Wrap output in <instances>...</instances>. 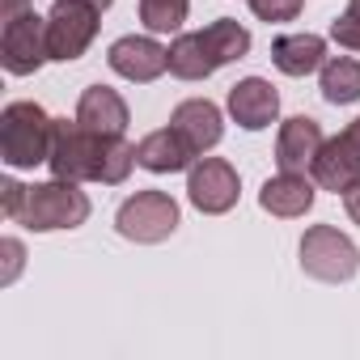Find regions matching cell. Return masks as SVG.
Masks as SVG:
<instances>
[{
  "instance_id": "obj_1",
  "label": "cell",
  "mask_w": 360,
  "mask_h": 360,
  "mask_svg": "<svg viewBox=\"0 0 360 360\" xmlns=\"http://www.w3.org/2000/svg\"><path fill=\"white\" fill-rule=\"evenodd\" d=\"M56 178L68 183H106L119 187L136 165V144H127L123 136H102L89 131L81 119H56L51 131V157H47Z\"/></svg>"
},
{
  "instance_id": "obj_2",
  "label": "cell",
  "mask_w": 360,
  "mask_h": 360,
  "mask_svg": "<svg viewBox=\"0 0 360 360\" xmlns=\"http://www.w3.org/2000/svg\"><path fill=\"white\" fill-rule=\"evenodd\" d=\"M56 119L39 102H9L0 110V157L13 169H34L51 157Z\"/></svg>"
},
{
  "instance_id": "obj_3",
  "label": "cell",
  "mask_w": 360,
  "mask_h": 360,
  "mask_svg": "<svg viewBox=\"0 0 360 360\" xmlns=\"http://www.w3.org/2000/svg\"><path fill=\"white\" fill-rule=\"evenodd\" d=\"M85 221H89V195L81 191V183L51 178V183L26 187V204L18 212V225H26L34 233H56V229H77Z\"/></svg>"
},
{
  "instance_id": "obj_4",
  "label": "cell",
  "mask_w": 360,
  "mask_h": 360,
  "mask_svg": "<svg viewBox=\"0 0 360 360\" xmlns=\"http://www.w3.org/2000/svg\"><path fill=\"white\" fill-rule=\"evenodd\" d=\"M301 271L322 284H343L360 271V250L335 225H314L301 238Z\"/></svg>"
},
{
  "instance_id": "obj_5",
  "label": "cell",
  "mask_w": 360,
  "mask_h": 360,
  "mask_svg": "<svg viewBox=\"0 0 360 360\" xmlns=\"http://www.w3.org/2000/svg\"><path fill=\"white\" fill-rule=\"evenodd\" d=\"M98 18L102 9L94 0H56V9L47 13V51L60 64H72L89 51L94 34H98Z\"/></svg>"
},
{
  "instance_id": "obj_6",
  "label": "cell",
  "mask_w": 360,
  "mask_h": 360,
  "mask_svg": "<svg viewBox=\"0 0 360 360\" xmlns=\"http://www.w3.org/2000/svg\"><path fill=\"white\" fill-rule=\"evenodd\" d=\"M115 229L127 242L157 246V242H165L178 229V204L165 191H136L131 200H123V208L115 217Z\"/></svg>"
},
{
  "instance_id": "obj_7",
  "label": "cell",
  "mask_w": 360,
  "mask_h": 360,
  "mask_svg": "<svg viewBox=\"0 0 360 360\" xmlns=\"http://www.w3.org/2000/svg\"><path fill=\"white\" fill-rule=\"evenodd\" d=\"M47 60H51V51H47V18H39L34 9L9 18L5 30H0V64H5V72L30 77Z\"/></svg>"
},
{
  "instance_id": "obj_8",
  "label": "cell",
  "mask_w": 360,
  "mask_h": 360,
  "mask_svg": "<svg viewBox=\"0 0 360 360\" xmlns=\"http://www.w3.org/2000/svg\"><path fill=\"white\" fill-rule=\"evenodd\" d=\"M238 191H242L238 169H233L225 157H200V161L191 165V174H187V195H191V204H195L204 217L229 212V208L238 204Z\"/></svg>"
},
{
  "instance_id": "obj_9",
  "label": "cell",
  "mask_w": 360,
  "mask_h": 360,
  "mask_svg": "<svg viewBox=\"0 0 360 360\" xmlns=\"http://www.w3.org/2000/svg\"><path fill=\"white\" fill-rule=\"evenodd\" d=\"M106 64H110L123 81L148 85V81H157V77L169 68V47H161V43L148 39V34H123V39L110 43Z\"/></svg>"
},
{
  "instance_id": "obj_10",
  "label": "cell",
  "mask_w": 360,
  "mask_h": 360,
  "mask_svg": "<svg viewBox=\"0 0 360 360\" xmlns=\"http://www.w3.org/2000/svg\"><path fill=\"white\" fill-rule=\"evenodd\" d=\"M229 115H233V123L246 127V131H263V127H271L276 115H280V94H276V85L263 81V77H246V81H238V85L229 89Z\"/></svg>"
},
{
  "instance_id": "obj_11",
  "label": "cell",
  "mask_w": 360,
  "mask_h": 360,
  "mask_svg": "<svg viewBox=\"0 0 360 360\" xmlns=\"http://www.w3.org/2000/svg\"><path fill=\"white\" fill-rule=\"evenodd\" d=\"M322 140H326V136H322L318 119H309V115L284 119V123H280V136H276V165L288 169V174H305V169L314 165Z\"/></svg>"
},
{
  "instance_id": "obj_12",
  "label": "cell",
  "mask_w": 360,
  "mask_h": 360,
  "mask_svg": "<svg viewBox=\"0 0 360 360\" xmlns=\"http://www.w3.org/2000/svg\"><path fill=\"white\" fill-rule=\"evenodd\" d=\"M195 148L187 144V136L178 131L174 123L161 127V131H148L140 144H136V165L153 169V174H178V169H191L195 165Z\"/></svg>"
},
{
  "instance_id": "obj_13",
  "label": "cell",
  "mask_w": 360,
  "mask_h": 360,
  "mask_svg": "<svg viewBox=\"0 0 360 360\" xmlns=\"http://www.w3.org/2000/svg\"><path fill=\"white\" fill-rule=\"evenodd\" d=\"M309 178H314L322 191L343 195L347 187L360 183V157L352 153V144H347L343 136L322 140V148H318V157H314V165H309Z\"/></svg>"
},
{
  "instance_id": "obj_14",
  "label": "cell",
  "mask_w": 360,
  "mask_h": 360,
  "mask_svg": "<svg viewBox=\"0 0 360 360\" xmlns=\"http://www.w3.org/2000/svg\"><path fill=\"white\" fill-rule=\"evenodd\" d=\"M314 183L305 174H288V169H280L276 178H267L263 183V191H259V208L263 212H271V217H280V221H292V217H305L309 208H314Z\"/></svg>"
},
{
  "instance_id": "obj_15",
  "label": "cell",
  "mask_w": 360,
  "mask_h": 360,
  "mask_svg": "<svg viewBox=\"0 0 360 360\" xmlns=\"http://www.w3.org/2000/svg\"><path fill=\"white\" fill-rule=\"evenodd\" d=\"M169 123L187 136V144H191L195 153L217 148V144H221V136H225V119H221L217 102H208V98H187V102H178Z\"/></svg>"
},
{
  "instance_id": "obj_16",
  "label": "cell",
  "mask_w": 360,
  "mask_h": 360,
  "mask_svg": "<svg viewBox=\"0 0 360 360\" xmlns=\"http://www.w3.org/2000/svg\"><path fill=\"white\" fill-rule=\"evenodd\" d=\"M77 119L89 127V131H102V136H123L131 115H127V102L119 98V89L110 85H89L77 102Z\"/></svg>"
},
{
  "instance_id": "obj_17",
  "label": "cell",
  "mask_w": 360,
  "mask_h": 360,
  "mask_svg": "<svg viewBox=\"0 0 360 360\" xmlns=\"http://www.w3.org/2000/svg\"><path fill=\"white\" fill-rule=\"evenodd\" d=\"M271 64L284 77H309L326 64V39H318V34H280L271 43Z\"/></svg>"
},
{
  "instance_id": "obj_18",
  "label": "cell",
  "mask_w": 360,
  "mask_h": 360,
  "mask_svg": "<svg viewBox=\"0 0 360 360\" xmlns=\"http://www.w3.org/2000/svg\"><path fill=\"white\" fill-rule=\"evenodd\" d=\"M217 68H221V64L212 60V51H208V43H204L200 30H195V34H178V39L169 43V72H174L178 81H208Z\"/></svg>"
},
{
  "instance_id": "obj_19",
  "label": "cell",
  "mask_w": 360,
  "mask_h": 360,
  "mask_svg": "<svg viewBox=\"0 0 360 360\" xmlns=\"http://www.w3.org/2000/svg\"><path fill=\"white\" fill-rule=\"evenodd\" d=\"M318 89L330 106H352L360 102V60L352 56H330L322 64V77H318Z\"/></svg>"
},
{
  "instance_id": "obj_20",
  "label": "cell",
  "mask_w": 360,
  "mask_h": 360,
  "mask_svg": "<svg viewBox=\"0 0 360 360\" xmlns=\"http://www.w3.org/2000/svg\"><path fill=\"white\" fill-rule=\"evenodd\" d=\"M200 34H204L208 51H212V60H217L221 68H225V64H233V60H242V56L250 51V30H246V26H238L233 18H221V22L204 26Z\"/></svg>"
},
{
  "instance_id": "obj_21",
  "label": "cell",
  "mask_w": 360,
  "mask_h": 360,
  "mask_svg": "<svg viewBox=\"0 0 360 360\" xmlns=\"http://www.w3.org/2000/svg\"><path fill=\"white\" fill-rule=\"evenodd\" d=\"M191 13V0H140V22L153 34H169V30H183Z\"/></svg>"
},
{
  "instance_id": "obj_22",
  "label": "cell",
  "mask_w": 360,
  "mask_h": 360,
  "mask_svg": "<svg viewBox=\"0 0 360 360\" xmlns=\"http://www.w3.org/2000/svg\"><path fill=\"white\" fill-rule=\"evenodd\" d=\"M330 39L343 51H360V0H347V9L330 22Z\"/></svg>"
},
{
  "instance_id": "obj_23",
  "label": "cell",
  "mask_w": 360,
  "mask_h": 360,
  "mask_svg": "<svg viewBox=\"0 0 360 360\" xmlns=\"http://www.w3.org/2000/svg\"><path fill=\"white\" fill-rule=\"evenodd\" d=\"M305 9V0H250V13L267 26H280V22H297V13Z\"/></svg>"
},
{
  "instance_id": "obj_24",
  "label": "cell",
  "mask_w": 360,
  "mask_h": 360,
  "mask_svg": "<svg viewBox=\"0 0 360 360\" xmlns=\"http://www.w3.org/2000/svg\"><path fill=\"white\" fill-rule=\"evenodd\" d=\"M22 204H26V187H22V183H13V178H5V183H0V208H5V217H9V221H18Z\"/></svg>"
},
{
  "instance_id": "obj_25",
  "label": "cell",
  "mask_w": 360,
  "mask_h": 360,
  "mask_svg": "<svg viewBox=\"0 0 360 360\" xmlns=\"http://www.w3.org/2000/svg\"><path fill=\"white\" fill-rule=\"evenodd\" d=\"M0 250H5V259H9V271H5V284L18 276V267H22V242L18 238H5L0 242Z\"/></svg>"
},
{
  "instance_id": "obj_26",
  "label": "cell",
  "mask_w": 360,
  "mask_h": 360,
  "mask_svg": "<svg viewBox=\"0 0 360 360\" xmlns=\"http://www.w3.org/2000/svg\"><path fill=\"white\" fill-rule=\"evenodd\" d=\"M343 208H347V217H352V221H356V225H360V183H356V187H347V191H343Z\"/></svg>"
},
{
  "instance_id": "obj_27",
  "label": "cell",
  "mask_w": 360,
  "mask_h": 360,
  "mask_svg": "<svg viewBox=\"0 0 360 360\" xmlns=\"http://www.w3.org/2000/svg\"><path fill=\"white\" fill-rule=\"evenodd\" d=\"M26 9H30V0H5V5H0V22H9V18H18Z\"/></svg>"
},
{
  "instance_id": "obj_28",
  "label": "cell",
  "mask_w": 360,
  "mask_h": 360,
  "mask_svg": "<svg viewBox=\"0 0 360 360\" xmlns=\"http://www.w3.org/2000/svg\"><path fill=\"white\" fill-rule=\"evenodd\" d=\"M343 140H347V144H352V153L360 157V119H352V123H347V131H343Z\"/></svg>"
},
{
  "instance_id": "obj_29",
  "label": "cell",
  "mask_w": 360,
  "mask_h": 360,
  "mask_svg": "<svg viewBox=\"0 0 360 360\" xmlns=\"http://www.w3.org/2000/svg\"><path fill=\"white\" fill-rule=\"evenodd\" d=\"M94 5H98V9H110V5H115V0H94Z\"/></svg>"
}]
</instances>
